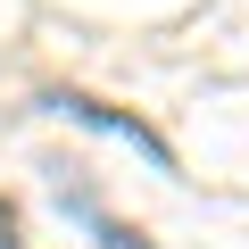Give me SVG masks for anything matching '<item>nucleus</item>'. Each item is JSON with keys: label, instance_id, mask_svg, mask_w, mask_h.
Here are the masks:
<instances>
[{"label": "nucleus", "instance_id": "1", "mask_svg": "<svg viewBox=\"0 0 249 249\" xmlns=\"http://www.w3.org/2000/svg\"><path fill=\"white\" fill-rule=\"evenodd\" d=\"M58 116H83V124H100V133H116V142H133L150 166H175L166 158V142L150 133V124H133V116H116V108H100V100H58Z\"/></svg>", "mask_w": 249, "mask_h": 249}]
</instances>
